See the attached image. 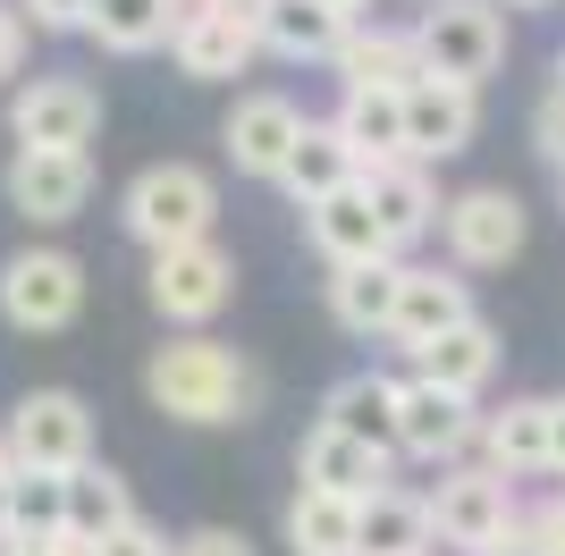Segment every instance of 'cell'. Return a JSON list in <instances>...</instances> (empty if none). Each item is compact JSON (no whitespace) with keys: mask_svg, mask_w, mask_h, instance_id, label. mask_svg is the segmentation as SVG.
Wrapping results in <instances>:
<instances>
[{"mask_svg":"<svg viewBox=\"0 0 565 556\" xmlns=\"http://www.w3.org/2000/svg\"><path fill=\"white\" fill-rule=\"evenodd\" d=\"M296 136H305V110L287 101V93H236L228 127H220V143H228V169L236 178H287V152H296Z\"/></svg>","mask_w":565,"mask_h":556,"instance_id":"cell-15","label":"cell"},{"mask_svg":"<svg viewBox=\"0 0 565 556\" xmlns=\"http://www.w3.org/2000/svg\"><path fill=\"white\" fill-rule=\"evenodd\" d=\"M25 68V9L18 0H0V85Z\"/></svg>","mask_w":565,"mask_h":556,"instance_id":"cell-36","label":"cell"},{"mask_svg":"<svg viewBox=\"0 0 565 556\" xmlns=\"http://www.w3.org/2000/svg\"><path fill=\"white\" fill-rule=\"evenodd\" d=\"M85 312V261L60 254V245H25V254L0 261V321L18 338H60Z\"/></svg>","mask_w":565,"mask_h":556,"instance_id":"cell-3","label":"cell"},{"mask_svg":"<svg viewBox=\"0 0 565 556\" xmlns=\"http://www.w3.org/2000/svg\"><path fill=\"white\" fill-rule=\"evenodd\" d=\"M9 481H18V456H9V430H0V532H9Z\"/></svg>","mask_w":565,"mask_h":556,"instance_id":"cell-41","label":"cell"},{"mask_svg":"<svg viewBox=\"0 0 565 556\" xmlns=\"http://www.w3.org/2000/svg\"><path fill=\"white\" fill-rule=\"evenodd\" d=\"M414 51H423L430 76L490 85L507 68V9L498 0H430V18L414 25Z\"/></svg>","mask_w":565,"mask_h":556,"instance_id":"cell-5","label":"cell"},{"mask_svg":"<svg viewBox=\"0 0 565 556\" xmlns=\"http://www.w3.org/2000/svg\"><path fill=\"white\" fill-rule=\"evenodd\" d=\"M430 498L423 489H397L380 481L372 498H363V556H430Z\"/></svg>","mask_w":565,"mask_h":556,"instance_id":"cell-27","label":"cell"},{"mask_svg":"<svg viewBox=\"0 0 565 556\" xmlns=\"http://www.w3.org/2000/svg\"><path fill=\"white\" fill-rule=\"evenodd\" d=\"M498 363H507V346H498V329L481 321V312H472L465 329H448L439 346L414 354V371H423V379H439V388H456V396H481V388L498 379Z\"/></svg>","mask_w":565,"mask_h":556,"instance_id":"cell-25","label":"cell"},{"mask_svg":"<svg viewBox=\"0 0 565 556\" xmlns=\"http://www.w3.org/2000/svg\"><path fill=\"white\" fill-rule=\"evenodd\" d=\"M0 556H94L76 532H34V539H0Z\"/></svg>","mask_w":565,"mask_h":556,"instance_id":"cell-37","label":"cell"},{"mask_svg":"<svg viewBox=\"0 0 565 556\" xmlns=\"http://www.w3.org/2000/svg\"><path fill=\"white\" fill-rule=\"evenodd\" d=\"M330 9H347V18H354V0H330Z\"/></svg>","mask_w":565,"mask_h":556,"instance_id":"cell-44","label":"cell"},{"mask_svg":"<svg viewBox=\"0 0 565 556\" xmlns=\"http://www.w3.org/2000/svg\"><path fill=\"white\" fill-rule=\"evenodd\" d=\"M330 118L347 127V143L363 152V169L372 161H414V152H405V85H347Z\"/></svg>","mask_w":565,"mask_h":556,"instance_id":"cell-24","label":"cell"},{"mask_svg":"<svg viewBox=\"0 0 565 556\" xmlns=\"http://www.w3.org/2000/svg\"><path fill=\"white\" fill-rule=\"evenodd\" d=\"M0 194L25 228H68L94 203V152H51V143H18L0 169Z\"/></svg>","mask_w":565,"mask_h":556,"instance_id":"cell-9","label":"cell"},{"mask_svg":"<svg viewBox=\"0 0 565 556\" xmlns=\"http://www.w3.org/2000/svg\"><path fill=\"white\" fill-rule=\"evenodd\" d=\"M9 136L18 143H51V152H85L102 136V93L85 76L51 68V76H25L9 93Z\"/></svg>","mask_w":565,"mask_h":556,"instance_id":"cell-10","label":"cell"},{"mask_svg":"<svg viewBox=\"0 0 565 556\" xmlns=\"http://www.w3.org/2000/svg\"><path fill=\"white\" fill-rule=\"evenodd\" d=\"M347 9H330V0H270L262 9V43L279 51V60H338L347 51Z\"/></svg>","mask_w":565,"mask_h":556,"instance_id":"cell-26","label":"cell"},{"mask_svg":"<svg viewBox=\"0 0 565 556\" xmlns=\"http://www.w3.org/2000/svg\"><path fill=\"white\" fill-rule=\"evenodd\" d=\"M262 9L270 0H212L194 25H178V76H203V85H220V76H245L262 60Z\"/></svg>","mask_w":565,"mask_h":556,"instance_id":"cell-12","label":"cell"},{"mask_svg":"<svg viewBox=\"0 0 565 556\" xmlns=\"http://www.w3.org/2000/svg\"><path fill=\"white\" fill-rule=\"evenodd\" d=\"M305 236H312V254L330 261V270H347V261H380V254H388V228H380V211H372V194H363V185L305 203Z\"/></svg>","mask_w":565,"mask_h":556,"instance_id":"cell-18","label":"cell"},{"mask_svg":"<svg viewBox=\"0 0 565 556\" xmlns=\"http://www.w3.org/2000/svg\"><path fill=\"white\" fill-rule=\"evenodd\" d=\"M523 236H532V211H523L515 185H465V194H448V211H439V245H448L456 270H507V261L523 254Z\"/></svg>","mask_w":565,"mask_h":556,"instance_id":"cell-6","label":"cell"},{"mask_svg":"<svg viewBox=\"0 0 565 556\" xmlns=\"http://www.w3.org/2000/svg\"><path fill=\"white\" fill-rule=\"evenodd\" d=\"M532 532H541V556H565V489L548 506H532Z\"/></svg>","mask_w":565,"mask_h":556,"instance_id":"cell-38","label":"cell"},{"mask_svg":"<svg viewBox=\"0 0 565 556\" xmlns=\"http://www.w3.org/2000/svg\"><path fill=\"white\" fill-rule=\"evenodd\" d=\"M472 127H481V85L414 68V85H405V152L414 161H456V152H472Z\"/></svg>","mask_w":565,"mask_h":556,"instance_id":"cell-13","label":"cell"},{"mask_svg":"<svg viewBox=\"0 0 565 556\" xmlns=\"http://www.w3.org/2000/svg\"><path fill=\"white\" fill-rule=\"evenodd\" d=\"M548 76H557V85H548V93H565V51H557V60H548Z\"/></svg>","mask_w":565,"mask_h":556,"instance_id":"cell-42","label":"cell"},{"mask_svg":"<svg viewBox=\"0 0 565 556\" xmlns=\"http://www.w3.org/2000/svg\"><path fill=\"white\" fill-rule=\"evenodd\" d=\"M321 421L347 430V439H363V447H380L388 463L405 456V439H397V379H388V371H347V379L321 396Z\"/></svg>","mask_w":565,"mask_h":556,"instance_id":"cell-19","label":"cell"},{"mask_svg":"<svg viewBox=\"0 0 565 556\" xmlns=\"http://www.w3.org/2000/svg\"><path fill=\"white\" fill-rule=\"evenodd\" d=\"M363 194H372L380 228H388V254H405V245H423L430 228H439V185H430V161H372L363 169Z\"/></svg>","mask_w":565,"mask_h":556,"instance_id":"cell-16","label":"cell"},{"mask_svg":"<svg viewBox=\"0 0 565 556\" xmlns=\"http://www.w3.org/2000/svg\"><path fill=\"white\" fill-rule=\"evenodd\" d=\"M532 143H541V161L565 178V93H548L541 110H532Z\"/></svg>","mask_w":565,"mask_h":556,"instance_id":"cell-33","label":"cell"},{"mask_svg":"<svg viewBox=\"0 0 565 556\" xmlns=\"http://www.w3.org/2000/svg\"><path fill=\"white\" fill-rule=\"evenodd\" d=\"M287 548L296 556H363V498L338 489H296L287 498Z\"/></svg>","mask_w":565,"mask_h":556,"instance_id":"cell-23","label":"cell"},{"mask_svg":"<svg viewBox=\"0 0 565 556\" xmlns=\"http://www.w3.org/2000/svg\"><path fill=\"white\" fill-rule=\"evenodd\" d=\"M498 9H548V0H498Z\"/></svg>","mask_w":565,"mask_h":556,"instance_id":"cell-43","label":"cell"},{"mask_svg":"<svg viewBox=\"0 0 565 556\" xmlns=\"http://www.w3.org/2000/svg\"><path fill=\"white\" fill-rule=\"evenodd\" d=\"M430 498V532H439V548H498V539L523 523L515 506V481L507 472H490V463H439V489H423Z\"/></svg>","mask_w":565,"mask_h":556,"instance_id":"cell-4","label":"cell"},{"mask_svg":"<svg viewBox=\"0 0 565 556\" xmlns=\"http://www.w3.org/2000/svg\"><path fill=\"white\" fill-rule=\"evenodd\" d=\"M102 51H118V60H143V51H161L169 34H178V9L169 0H94V25H85Z\"/></svg>","mask_w":565,"mask_h":556,"instance_id":"cell-30","label":"cell"},{"mask_svg":"<svg viewBox=\"0 0 565 556\" xmlns=\"http://www.w3.org/2000/svg\"><path fill=\"white\" fill-rule=\"evenodd\" d=\"M548 481H565V396H548Z\"/></svg>","mask_w":565,"mask_h":556,"instance_id":"cell-39","label":"cell"},{"mask_svg":"<svg viewBox=\"0 0 565 556\" xmlns=\"http://www.w3.org/2000/svg\"><path fill=\"white\" fill-rule=\"evenodd\" d=\"M330 68L347 85H414L423 51H414V34H388V25H347V51H338Z\"/></svg>","mask_w":565,"mask_h":556,"instance_id":"cell-29","label":"cell"},{"mask_svg":"<svg viewBox=\"0 0 565 556\" xmlns=\"http://www.w3.org/2000/svg\"><path fill=\"white\" fill-rule=\"evenodd\" d=\"M397 439L414 463H465V447H481V414H472V396L405 371L397 379Z\"/></svg>","mask_w":565,"mask_h":556,"instance_id":"cell-11","label":"cell"},{"mask_svg":"<svg viewBox=\"0 0 565 556\" xmlns=\"http://www.w3.org/2000/svg\"><path fill=\"white\" fill-rule=\"evenodd\" d=\"M143 296H152V312H161L169 329H212L220 312H228V296H236V261L220 254L212 236H203V245H169V254H152V270H143Z\"/></svg>","mask_w":565,"mask_h":556,"instance_id":"cell-8","label":"cell"},{"mask_svg":"<svg viewBox=\"0 0 565 556\" xmlns=\"http://www.w3.org/2000/svg\"><path fill=\"white\" fill-rule=\"evenodd\" d=\"M25 25H43V34H85L94 25V0H18Z\"/></svg>","mask_w":565,"mask_h":556,"instance_id":"cell-32","label":"cell"},{"mask_svg":"<svg viewBox=\"0 0 565 556\" xmlns=\"http://www.w3.org/2000/svg\"><path fill=\"white\" fill-rule=\"evenodd\" d=\"M472 321V278L456 261H405V296H397V329H388V346L414 363L423 346H439L448 329Z\"/></svg>","mask_w":565,"mask_h":556,"instance_id":"cell-14","label":"cell"},{"mask_svg":"<svg viewBox=\"0 0 565 556\" xmlns=\"http://www.w3.org/2000/svg\"><path fill=\"white\" fill-rule=\"evenodd\" d=\"M557 203H565V178H557Z\"/></svg>","mask_w":565,"mask_h":556,"instance_id":"cell-45","label":"cell"},{"mask_svg":"<svg viewBox=\"0 0 565 556\" xmlns=\"http://www.w3.org/2000/svg\"><path fill=\"white\" fill-rule=\"evenodd\" d=\"M127 523H136V498H127V481H118L110 463L68 472V532L85 539V548H102V539L127 532Z\"/></svg>","mask_w":565,"mask_h":556,"instance_id":"cell-28","label":"cell"},{"mask_svg":"<svg viewBox=\"0 0 565 556\" xmlns=\"http://www.w3.org/2000/svg\"><path fill=\"white\" fill-rule=\"evenodd\" d=\"M178 556H254V539H245V532H228V523H203V532H186V539H178Z\"/></svg>","mask_w":565,"mask_h":556,"instance_id":"cell-35","label":"cell"},{"mask_svg":"<svg viewBox=\"0 0 565 556\" xmlns=\"http://www.w3.org/2000/svg\"><path fill=\"white\" fill-rule=\"evenodd\" d=\"M481 463L507 481H541L548 472V396H507L498 414H481Z\"/></svg>","mask_w":565,"mask_h":556,"instance_id":"cell-20","label":"cell"},{"mask_svg":"<svg viewBox=\"0 0 565 556\" xmlns=\"http://www.w3.org/2000/svg\"><path fill=\"white\" fill-rule=\"evenodd\" d=\"M388 472H397V463L380 456V447L347 439V430H330V421H312V430H305V447H296V481L338 489V498H372V489L388 481Z\"/></svg>","mask_w":565,"mask_h":556,"instance_id":"cell-21","label":"cell"},{"mask_svg":"<svg viewBox=\"0 0 565 556\" xmlns=\"http://www.w3.org/2000/svg\"><path fill=\"white\" fill-rule=\"evenodd\" d=\"M143 396L186 430H228V421H254L262 371L236 346H220L212 329H169V346H152L143 363Z\"/></svg>","mask_w":565,"mask_h":556,"instance_id":"cell-1","label":"cell"},{"mask_svg":"<svg viewBox=\"0 0 565 556\" xmlns=\"http://www.w3.org/2000/svg\"><path fill=\"white\" fill-rule=\"evenodd\" d=\"M481 556H541V532H532V514H523V523L498 539V548H481Z\"/></svg>","mask_w":565,"mask_h":556,"instance_id":"cell-40","label":"cell"},{"mask_svg":"<svg viewBox=\"0 0 565 556\" xmlns=\"http://www.w3.org/2000/svg\"><path fill=\"white\" fill-rule=\"evenodd\" d=\"M118 220H127V236H136L143 254L203 245V236L220 228V185H212V169H194V161H152V169L127 178Z\"/></svg>","mask_w":565,"mask_h":556,"instance_id":"cell-2","label":"cell"},{"mask_svg":"<svg viewBox=\"0 0 565 556\" xmlns=\"http://www.w3.org/2000/svg\"><path fill=\"white\" fill-rule=\"evenodd\" d=\"M0 430H9V456L25 472H85L94 463V414L68 388H25Z\"/></svg>","mask_w":565,"mask_h":556,"instance_id":"cell-7","label":"cell"},{"mask_svg":"<svg viewBox=\"0 0 565 556\" xmlns=\"http://www.w3.org/2000/svg\"><path fill=\"white\" fill-rule=\"evenodd\" d=\"M94 556H178V539H161V532H152V523L136 514V523H127V532H110Z\"/></svg>","mask_w":565,"mask_h":556,"instance_id":"cell-34","label":"cell"},{"mask_svg":"<svg viewBox=\"0 0 565 556\" xmlns=\"http://www.w3.org/2000/svg\"><path fill=\"white\" fill-rule=\"evenodd\" d=\"M397 296H405V254L330 270V321L347 329V338H388V329H397Z\"/></svg>","mask_w":565,"mask_h":556,"instance_id":"cell-17","label":"cell"},{"mask_svg":"<svg viewBox=\"0 0 565 556\" xmlns=\"http://www.w3.org/2000/svg\"><path fill=\"white\" fill-rule=\"evenodd\" d=\"M34 532H68V472H25L9 481V532L0 539H34Z\"/></svg>","mask_w":565,"mask_h":556,"instance_id":"cell-31","label":"cell"},{"mask_svg":"<svg viewBox=\"0 0 565 556\" xmlns=\"http://www.w3.org/2000/svg\"><path fill=\"white\" fill-rule=\"evenodd\" d=\"M287 194H296V211L321 203V194H347V185H363V152L347 143V127L338 118H305V136H296V152H287Z\"/></svg>","mask_w":565,"mask_h":556,"instance_id":"cell-22","label":"cell"}]
</instances>
